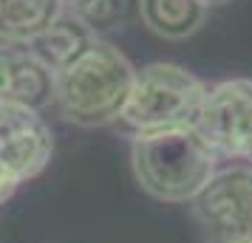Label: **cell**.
<instances>
[{"instance_id": "cell-5", "label": "cell", "mask_w": 252, "mask_h": 243, "mask_svg": "<svg viewBox=\"0 0 252 243\" xmlns=\"http://www.w3.org/2000/svg\"><path fill=\"white\" fill-rule=\"evenodd\" d=\"M54 139L40 110L0 99V204L43 173Z\"/></svg>"}, {"instance_id": "cell-7", "label": "cell", "mask_w": 252, "mask_h": 243, "mask_svg": "<svg viewBox=\"0 0 252 243\" xmlns=\"http://www.w3.org/2000/svg\"><path fill=\"white\" fill-rule=\"evenodd\" d=\"M0 99L43 110L54 102V71L29 43L0 40Z\"/></svg>"}, {"instance_id": "cell-13", "label": "cell", "mask_w": 252, "mask_h": 243, "mask_svg": "<svg viewBox=\"0 0 252 243\" xmlns=\"http://www.w3.org/2000/svg\"><path fill=\"white\" fill-rule=\"evenodd\" d=\"M201 3L210 9V6H221V3H227V0H201Z\"/></svg>"}, {"instance_id": "cell-4", "label": "cell", "mask_w": 252, "mask_h": 243, "mask_svg": "<svg viewBox=\"0 0 252 243\" xmlns=\"http://www.w3.org/2000/svg\"><path fill=\"white\" fill-rule=\"evenodd\" d=\"M190 209L204 243H252V167L216 170Z\"/></svg>"}, {"instance_id": "cell-1", "label": "cell", "mask_w": 252, "mask_h": 243, "mask_svg": "<svg viewBox=\"0 0 252 243\" xmlns=\"http://www.w3.org/2000/svg\"><path fill=\"white\" fill-rule=\"evenodd\" d=\"M136 68L102 37H94L74 59L54 71V108L77 128H108L119 122Z\"/></svg>"}, {"instance_id": "cell-11", "label": "cell", "mask_w": 252, "mask_h": 243, "mask_svg": "<svg viewBox=\"0 0 252 243\" xmlns=\"http://www.w3.org/2000/svg\"><path fill=\"white\" fill-rule=\"evenodd\" d=\"M82 23L99 37L102 31L125 28L130 20L139 17V0H82L77 9H71Z\"/></svg>"}, {"instance_id": "cell-12", "label": "cell", "mask_w": 252, "mask_h": 243, "mask_svg": "<svg viewBox=\"0 0 252 243\" xmlns=\"http://www.w3.org/2000/svg\"><path fill=\"white\" fill-rule=\"evenodd\" d=\"M80 3H82V0H63V6H65V9H68V12H71V9H77V6H80Z\"/></svg>"}, {"instance_id": "cell-8", "label": "cell", "mask_w": 252, "mask_h": 243, "mask_svg": "<svg viewBox=\"0 0 252 243\" xmlns=\"http://www.w3.org/2000/svg\"><path fill=\"white\" fill-rule=\"evenodd\" d=\"M201 0H139V20L164 40H184L207 20Z\"/></svg>"}, {"instance_id": "cell-9", "label": "cell", "mask_w": 252, "mask_h": 243, "mask_svg": "<svg viewBox=\"0 0 252 243\" xmlns=\"http://www.w3.org/2000/svg\"><path fill=\"white\" fill-rule=\"evenodd\" d=\"M94 37L96 34H94L91 28L82 23L77 14H71L68 9H65V12L60 14L43 34H37L29 46H32V51L46 62L48 68L57 71V68H63L68 59L77 57Z\"/></svg>"}, {"instance_id": "cell-2", "label": "cell", "mask_w": 252, "mask_h": 243, "mask_svg": "<svg viewBox=\"0 0 252 243\" xmlns=\"http://www.w3.org/2000/svg\"><path fill=\"white\" fill-rule=\"evenodd\" d=\"M216 156L193 128L133 136L130 167L136 184L156 201L190 204L216 173Z\"/></svg>"}, {"instance_id": "cell-10", "label": "cell", "mask_w": 252, "mask_h": 243, "mask_svg": "<svg viewBox=\"0 0 252 243\" xmlns=\"http://www.w3.org/2000/svg\"><path fill=\"white\" fill-rule=\"evenodd\" d=\"M63 12V0H0V40L32 43Z\"/></svg>"}, {"instance_id": "cell-3", "label": "cell", "mask_w": 252, "mask_h": 243, "mask_svg": "<svg viewBox=\"0 0 252 243\" xmlns=\"http://www.w3.org/2000/svg\"><path fill=\"white\" fill-rule=\"evenodd\" d=\"M204 93L207 85L187 68L173 62H150L136 68L119 125L130 136L193 128Z\"/></svg>"}, {"instance_id": "cell-6", "label": "cell", "mask_w": 252, "mask_h": 243, "mask_svg": "<svg viewBox=\"0 0 252 243\" xmlns=\"http://www.w3.org/2000/svg\"><path fill=\"white\" fill-rule=\"evenodd\" d=\"M193 130L216 159H244L252 144V80H224L207 88Z\"/></svg>"}, {"instance_id": "cell-14", "label": "cell", "mask_w": 252, "mask_h": 243, "mask_svg": "<svg viewBox=\"0 0 252 243\" xmlns=\"http://www.w3.org/2000/svg\"><path fill=\"white\" fill-rule=\"evenodd\" d=\"M244 159H247V162H252V144H250V150H247V156H244Z\"/></svg>"}]
</instances>
